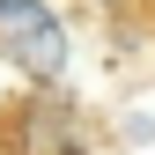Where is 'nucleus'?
Here are the masks:
<instances>
[{
	"label": "nucleus",
	"instance_id": "nucleus-1",
	"mask_svg": "<svg viewBox=\"0 0 155 155\" xmlns=\"http://www.w3.org/2000/svg\"><path fill=\"white\" fill-rule=\"evenodd\" d=\"M0 155H96L81 104L52 89H22L0 104Z\"/></svg>",
	"mask_w": 155,
	"mask_h": 155
}]
</instances>
